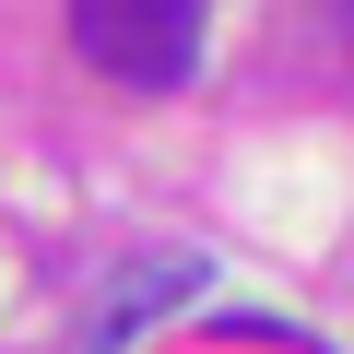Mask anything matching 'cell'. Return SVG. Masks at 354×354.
I'll return each instance as SVG.
<instances>
[{
	"mask_svg": "<svg viewBox=\"0 0 354 354\" xmlns=\"http://www.w3.org/2000/svg\"><path fill=\"white\" fill-rule=\"evenodd\" d=\"M201 12H213V0H71V48H83L106 83L165 95L177 71L201 59Z\"/></svg>",
	"mask_w": 354,
	"mask_h": 354,
	"instance_id": "obj_1",
	"label": "cell"
},
{
	"mask_svg": "<svg viewBox=\"0 0 354 354\" xmlns=\"http://www.w3.org/2000/svg\"><path fill=\"white\" fill-rule=\"evenodd\" d=\"M189 283H201V260H142V272L106 295V319H95V354H106L118 330H142V319H153V295H189Z\"/></svg>",
	"mask_w": 354,
	"mask_h": 354,
	"instance_id": "obj_2",
	"label": "cell"
},
{
	"mask_svg": "<svg viewBox=\"0 0 354 354\" xmlns=\"http://www.w3.org/2000/svg\"><path fill=\"white\" fill-rule=\"evenodd\" d=\"M330 12H342V36H354V0H330Z\"/></svg>",
	"mask_w": 354,
	"mask_h": 354,
	"instance_id": "obj_3",
	"label": "cell"
}]
</instances>
